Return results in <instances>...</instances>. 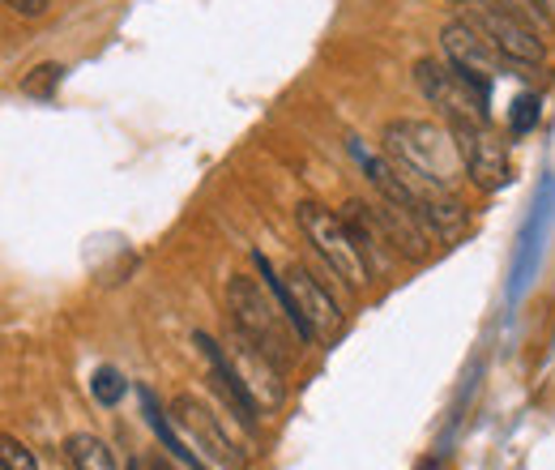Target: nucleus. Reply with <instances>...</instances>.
<instances>
[{
    "mask_svg": "<svg viewBox=\"0 0 555 470\" xmlns=\"http://www.w3.org/2000/svg\"><path fill=\"white\" fill-rule=\"evenodd\" d=\"M385 154L427 189H457L466 176V158L453 129L444 120H389L385 125Z\"/></svg>",
    "mask_w": 555,
    "mask_h": 470,
    "instance_id": "obj_1",
    "label": "nucleus"
},
{
    "mask_svg": "<svg viewBox=\"0 0 555 470\" xmlns=\"http://www.w3.org/2000/svg\"><path fill=\"white\" fill-rule=\"evenodd\" d=\"M222 300H227L231 326H235L240 334L253 338L270 359H278L282 368H291V364L299 359V346H304L308 338L299 334V326L286 317V308L278 304V295L270 287H261V282L248 278V274H235V278H227Z\"/></svg>",
    "mask_w": 555,
    "mask_h": 470,
    "instance_id": "obj_2",
    "label": "nucleus"
},
{
    "mask_svg": "<svg viewBox=\"0 0 555 470\" xmlns=\"http://www.w3.org/2000/svg\"><path fill=\"white\" fill-rule=\"evenodd\" d=\"M295 218H299L308 244L321 253V262L330 266V274L343 287H350V291L367 287L372 266H367V257H363V249H359V240H354V231L347 227L343 214H334V209H325V205L317 202H299L295 205Z\"/></svg>",
    "mask_w": 555,
    "mask_h": 470,
    "instance_id": "obj_3",
    "label": "nucleus"
},
{
    "mask_svg": "<svg viewBox=\"0 0 555 470\" xmlns=\"http://www.w3.org/2000/svg\"><path fill=\"white\" fill-rule=\"evenodd\" d=\"M440 48H444V61L457 68V77L491 107V86H495L500 68L508 65V61L495 52V43L487 39L483 26L475 17H453L440 30Z\"/></svg>",
    "mask_w": 555,
    "mask_h": 470,
    "instance_id": "obj_4",
    "label": "nucleus"
},
{
    "mask_svg": "<svg viewBox=\"0 0 555 470\" xmlns=\"http://www.w3.org/2000/svg\"><path fill=\"white\" fill-rule=\"evenodd\" d=\"M171 419H176V428H180V436L197 449V458L209 462L214 470H244L248 467V454L231 441V432H227V423L209 410L202 398H193V394H180L176 403H171Z\"/></svg>",
    "mask_w": 555,
    "mask_h": 470,
    "instance_id": "obj_5",
    "label": "nucleus"
},
{
    "mask_svg": "<svg viewBox=\"0 0 555 470\" xmlns=\"http://www.w3.org/2000/svg\"><path fill=\"white\" fill-rule=\"evenodd\" d=\"M286 287H291V304H295V326L308 342H334L347 330V317L338 308V300L330 295V287L304 266H291L286 274Z\"/></svg>",
    "mask_w": 555,
    "mask_h": 470,
    "instance_id": "obj_6",
    "label": "nucleus"
},
{
    "mask_svg": "<svg viewBox=\"0 0 555 470\" xmlns=\"http://www.w3.org/2000/svg\"><path fill=\"white\" fill-rule=\"evenodd\" d=\"M449 129L462 145L466 180L483 193H500L513 180V158H508V145L500 141V134L491 129V120H462V125H449Z\"/></svg>",
    "mask_w": 555,
    "mask_h": 470,
    "instance_id": "obj_7",
    "label": "nucleus"
},
{
    "mask_svg": "<svg viewBox=\"0 0 555 470\" xmlns=\"http://www.w3.org/2000/svg\"><path fill=\"white\" fill-rule=\"evenodd\" d=\"M418 94L440 112L444 125H462V120H487V103L457 77V68L449 61H431L423 56L415 65Z\"/></svg>",
    "mask_w": 555,
    "mask_h": 470,
    "instance_id": "obj_8",
    "label": "nucleus"
},
{
    "mask_svg": "<svg viewBox=\"0 0 555 470\" xmlns=\"http://www.w3.org/2000/svg\"><path fill=\"white\" fill-rule=\"evenodd\" d=\"M475 22L487 30V39H491L495 52L508 61V68H543V61H547V43L539 39L543 30H539L534 22H526V17L513 13V9L487 4V0H483V9H479Z\"/></svg>",
    "mask_w": 555,
    "mask_h": 470,
    "instance_id": "obj_9",
    "label": "nucleus"
},
{
    "mask_svg": "<svg viewBox=\"0 0 555 470\" xmlns=\"http://www.w3.org/2000/svg\"><path fill=\"white\" fill-rule=\"evenodd\" d=\"M222 351H227V359H231L240 385L248 390V398L261 406V410H274V406L286 398V381H282L286 368H282L278 359H270L248 334H240V330L231 326V338H227Z\"/></svg>",
    "mask_w": 555,
    "mask_h": 470,
    "instance_id": "obj_10",
    "label": "nucleus"
},
{
    "mask_svg": "<svg viewBox=\"0 0 555 470\" xmlns=\"http://www.w3.org/2000/svg\"><path fill=\"white\" fill-rule=\"evenodd\" d=\"M193 342L206 351V359H209V381H214V390H218V398L231 406V415L240 419V428H257V410L261 406L248 398V390L240 385V377H235V368H231V359H227V351L214 342L209 334H193Z\"/></svg>",
    "mask_w": 555,
    "mask_h": 470,
    "instance_id": "obj_11",
    "label": "nucleus"
},
{
    "mask_svg": "<svg viewBox=\"0 0 555 470\" xmlns=\"http://www.w3.org/2000/svg\"><path fill=\"white\" fill-rule=\"evenodd\" d=\"M418 223L440 240V244H457L466 231H470V218L462 202L449 193V189H427L423 185V205H418Z\"/></svg>",
    "mask_w": 555,
    "mask_h": 470,
    "instance_id": "obj_12",
    "label": "nucleus"
},
{
    "mask_svg": "<svg viewBox=\"0 0 555 470\" xmlns=\"http://www.w3.org/2000/svg\"><path fill=\"white\" fill-rule=\"evenodd\" d=\"M65 458H69L73 470H116V454L103 436L94 432H73L65 441Z\"/></svg>",
    "mask_w": 555,
    "mask_h": 470,
    "instance_id": "obj_13",
    "label": "nucleus"
},
{
    "mask_svg": "<svg viewBox=\"0 0 555 470\" xmlns=\"http://www.w3.org/2000/svg\"><path fill=\"white\" fill-rule=\"evenodd\" d=\"M543 120V99L539 94H517L513 99V107H508V134L513 137H526V134H534V125Z\"/></svg>",
    "mask_w": 555,
    "mask_h": 470,
    "instance_id": "obj_14",
    "label": "nucleus"
},
{
    "mask_svg": "<svg viewBox=\"0 0 555 470\" xmlns=\"http://www.w3.org/2000/svg\"><path fill=\"white\" fill-rule=\"evenodd\" d=\"M61 77H65V68L61 65L30 68V73L22 77V94H30V99H52V94H56V86H61Z\"/></svg>",
    "mask_w": 555,
    "mask_h": 470,
    "instance_id": "obj_15",
    "label": "nucleus"
},
{
    "mask_svg": "<svg viewBox=\"0 0 555 470\" xmlns=\"http://www.w3.org/2000/svg\"><path fill=\"white\" fill-rule=\"evenodd\" d=\"M90 390H94V398H99L103 406H116L120 398H125L129 385H125V377H120L116 368H99L94 381H90Z\"/></svg>",
    "mask_w": 555,
    "mask_h": 470,
    "instance_id": "obj_16",
    "label": "nucleus"
},
{
    "mask_svg": "<svg viewBox=\"0 0 555 470\" xmlns=\"http://www.w3.org/2000/svg\"><path fill=\"white\" fill-rule=\"evenodd\" d=\"M0 467L4 470H39V462H35V454H30L17 436H4V441H0Z\"/></svg>",
    "mask_w": 555,
    "mask_h": 470,
    "instance_id": "obj_17",
    "label": "nucleus"
},
{
    "mask_svg": "<svg viewBox=\"0 0 555 470\" xmlns=\"http://www.w3.org/2000/svg\"><path fill=\"white\" fill-rule=\"evenodd\" d=\"M4 4H9V13L26 17V22H35V17H43V13H48V0H4Z\"/></svg>",
    "mask_w": 555,
    "mask_h": 470,
    "instance_id": "obj_18",
    "label": "nucleus"
},
{
    "mask_svg": "<svg viewBox=\"0 0 555 470\" xmlns=\"http://www.w3.org/2000/svg\"><path fill=\"white\" fill-rule=\"evenodd\" d=\"M145 470H180V467H176L171 458H150V467H145Z\"/></svg>",
    "mask_w": 555,
    "mask_h": 470,
    "instance_id": "obj_19",
    "label": "nucleus"
}]
</instances>
